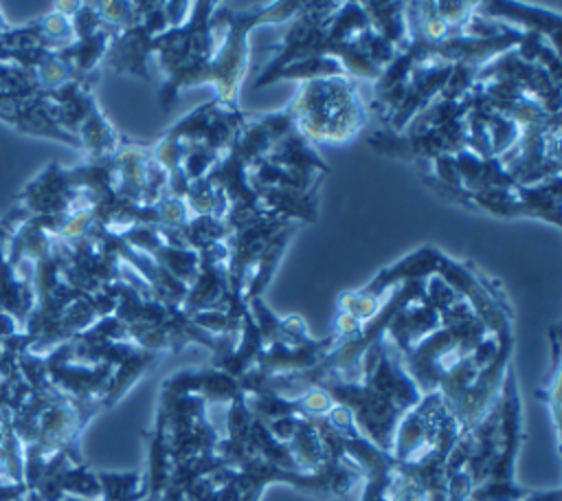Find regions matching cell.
<instances>
[{
	"mask_svg": "<svg viewBox=\"0 0 562 501\" xmlns=\"http://www.w3.org/2000/svg\"><path fill=\"white\" fill-rule=\"evenodd\" d=\"M285 110L312 145L349 143L369 121V110L349 75L307 79Z\"/></svg>",
	"mask_w": 562,
	"mask_h": 501,
	"instance_id": "1",
	"label": "cell"
},
{
	"mask_svg": "<svg viewBox=\"0 0 562 501\" xmlns=\"http://www.w3.org/2000/svg\"><path fill=\"white\" fill-rule=\"evenodd\" d=\"M213 7L215 2L191 4L182 24L167 29L151 40V53H156L158 66L167 73L158 92L165 112L180 90L211 81V62L217 48V37L211 24Z\"/></svg>",
	"mask_w": 562,
	"mask_h": 501,
	"instance_id": "2",
	"label": "cell"
},
{
	"mask_svg": "<svg viewBox=\"0 0 562 501\" xmlns=\"http://www.w3.org/2000/svg\"><path fill=\"white\" fill-rule=\"evenodd\" d=\"M551 349H553V369H551V378L544 385V391H538V398L544 400V404L549 407L551 413V422H553V431L558 437V417H560V343H558V332L555 327L551 330Z\"/></svg>",
	"mask_w": 562,
	"mask_h": 501,
	"instance_id": "3",
	"label": "cell"
}]
</instances>
